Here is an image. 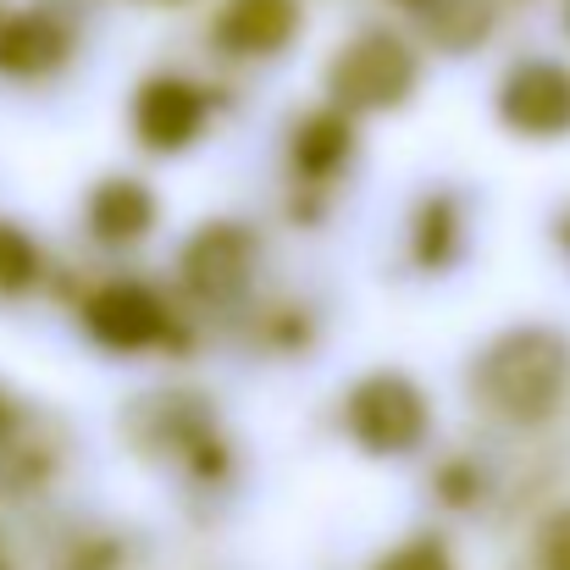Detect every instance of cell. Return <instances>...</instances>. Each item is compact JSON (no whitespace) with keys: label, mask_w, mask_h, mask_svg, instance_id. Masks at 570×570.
Masks as SVG:
<instances>
[{"label":"cell","mask_w":570,"mask_h":570,"mask_svg":"<svg viewBox=\"0 0 570 570\" xmlns=\"http://www.w3.org/2000/svg\"><path fill=\"white\" fill-rule=\"evenodd\" d=\"M432 56H476L499 33V0H387Z\"/></svg>","instance_id":"cell-14"},{"label":"cell","mask_w":570,"mask_h":570,"mask_svg":"<svg viewBox=\"0 0 570 570\" xmlns=\"http://www.w3.org/2000/svg\"><path fill=\"white\" fill-rule=\"evenodd\" d=\"M554 249H560V255L570 261V205L560 210V216H554Z\"/></svg>","instance_id":"cell-21"},{"label":"cell","mask_w":570,"mask_h":570,"mask_svg":"<svg viewBox=\"0 0 570 570\" xmlns=\"http://www.w3.org/2000/svg\"><path fill=\"white\" fill-rule=\"evenodd\" d=\"M560 28H566V33H570V0H566V6H560Z\"/></svg>","instance_id":"cell-23"},{"label":"cell","mask_w":570,"mask_h":570,"mask_svg":"<svg viewBox=\"0 0 570 570\" xmlns=\"http://www.w3.org/2000/svg\"><path fill=\"white\" fill-rule=\"evenodd\" d=\"M22 421H28V415H22V399L0 387V454H6V449L17 443V432H22Z\"/></svg>","instance_id":"cell-20"},{"label":"cell","mask_w":570,"mask_h":570,"mask_svg":"<svg viewBox=\"0 0 570 570\" xmlns=\"http://www.w3.org/2000/svg\"><path fill=\"white\" fill-rule=\"evenodd\" d=\"M361 161V122L344 117L338 106L316 100L305 106L288 134H283V167H288V194H294V216L316 222L327 194L338 189Z\"/></svg>","instance_id":"cell-8"},{"label":"cell","mask_w":570,"mask_h":570,"mask_svg":"<svg viewBox=\"0 0 570 570\" xmlns=\"http://www.w3.org/2000/svg\"><path fill=\"white\" fill-rule=\"evenodd\" d=\"M532 566L538 570H570V499L554 504L532 538Z\"/></svg>","instance_id":"cell-19"},{"label":"cell","mask_w":570,"mask_h":570,"mask_svg":"<svg viewBox=\"0 0 570 570\" xmlns=\"http://www.w3.org/2000/svg\"><path fill=\"white\" fill-rule=\"evenodd\" d=\"M471 255V199L454 184H426L404 210V261L421 277H449Z\"/></svg>","instance_id":"cell-12"},{"label":"cell","mask_w":570,"mask_h":570,"mask_svg":"<svg viewBox=\"0 0 570 570\" xmlns=\"http://www.w3.org/2000/svg\"><path fill=\"white\" fill-rule=\"evenodd\" d=\"M372 570H460V560L438 532H404L372 560Z\"/></svg>","instance_id":"cell-18"},{"label":"cell","mask_w":570,"mask_h":570,"mask_svg":"<svg viewBox=\"0 0 570 570\" xmlns=\"http://www.w3.org/2000/svg\"><path fill=\"white\" fill-rule=\"evenodd\" d=\"M438 410L421 377L404 366H372L338 393V432L366 460H410L432 443Z\"/></svg>","instance_id":"cell-5"},{"label":"cell","mask_w":570,"mask_h":570,"mask_svg":"<svg viewBox=\"0 0 570 570\" xmlns=\"http://www.w3.org/2000/svg\"><path fill=\"white\" fill-rule=\"evenodd\" d=\"M72 322L89 338V350L111 361H184L194 350V316L184 311V299L139 272L89 277L72 299Z\"/></svg>","instance_id":"cell-2"},{"label":"cell","mask_w":570,"mask_h":570,"mask_svg":"<svg viewBox=\"0 0 570 570\" xmlns=\"http://www.w3.org/2000/svg\"><path fill=\"white\" fill-rule=\"evenodd\" d=\"M421 45L387 22H366L350 39L333 45V56L322 61V100L338 106L344 117L366 122V117H393L421 95Z\"/></svg>","instance_id":"cell-4"},{"label":"cell","mask_w":570,"mask_h":570,"mask_svg":"<svg viewBox=\"0 0 570 570\" xmlns=\"http://www.w3.org/2000/svg\"><path fill=\"white\" fill-rule=\"evenodd\" d=\"M0 570H6V560H0Z\"/></svg>","instance_id":"cell-25"},{"label":"cell","mask_w":570,"mask_h":570,"mask_svg":"<svg viewBox=\"0 0 570 570\" xmlns=\"http://www.w3.org/2000/svg\"><path fill=\"white\" fill-rule=\"evenodd\" d=\"M45 277H50L45 244L22 222L0 216V299H28L33 288H45Z\"/></svg>","instance_id":"cell-15"},{"label":"cell","mask_w":570,"mask_h":570,"mask_svg":"<svg viewBox=\"0 0 570 570\" xmlns=\"http://www.w3.org/2000/svg\"><path fill=\"white\" fill-rule=\"evenodd\" d=\"M471 404L515 432L554 426L570 410V333L554 322L499 327L465 366Z\"/></svg>","instance_id":"cell-1"},{"label":"cell","mask_w":570,"mask_h":570,"mask_svg":"<svg viewBox=\"0 0 570 570\" xmlns=\"http://www.w3.org/2000/svg\"><path fill=\"white\" fill-rule=\"evenodd\" d=\"M72 61H78V22L61 6L28 0V6L0 11V78L6 83H50Z\"/></svg>","instance_id":"cell-10"},{"label":"cell","mask_w":570,"mask_h":570,"mask_svg":"<svg viewBox=\"0 0 570 570\" xmlns=\"http://www.w3.org/2000/svg\"><path fill=\"white\" fill-rule=\"evenodd\" d=\"M6 6H11V0H0V11H6Z\"/></svg>","instance_id":"cell-24"},{"label":"cell","mask_w":570,"mask_h":570,"mask_svg":"<svg viewBox=\"0 0 570 570\" xmlns=\"http://www.w3.org/2000/svg\"><path fill=\"white\" fill-rule=\"evenodd\" d=\"M128 443L156 460L161 471H173L178 482H189L199 493L227 488L233 482V438L216 415V399L194 393V387H161V393H139L122 415Z\"/></svg>","instance_id":"cell-3"},{"label":"cell","mask_w":570,"mask_h":570,"mask_svg":"<svg viewBox=\"0 0 570 570\" xmlns=\"http://www.w3.org/2000/svg\"><path fill=\"white\" fill-rule=\"evenodd\" d=\"M139 6H189V0H139Z\"/></svg>","instance_id":"cell-22"},{"label":"cell","mask_w":570,"mask_h":570,"mask_svg":"<svg viewBox=\"0 0 570 570\" xmlns=\"http://www.w3.org/2000/svg\"><path fill=\"white\" fill-rule=\"evenodd\" d=\"M493 122L521 145H566L570 139V61L527 50L504 61L493 83Z\"/></svg>","instance_id":"cell-9"},{"label":"cell","mask_w":570,"mask_h":570,"mask_svg":"<svg viewBox=\"0 0 570 570\" xmlns=\"http://www.w3.org/2000/svg\"><path fill=\"white\" fill-rule=\"evenodd\" d=\"M432 499L454 515H471L488 499V471L476 465V454H449L432 465Z\"/></svg>","instance_id":"cell-16"},{"label":"cell","mask_w":570,"mask_h":570,"mask_svg":"<svg viewBox=\"0 0 570 570\" xmlns=\"http://www.w3.org/2000/svg\"><path fill=\"white\" fill-rule=\"evenodd\" d=\"M210 128H216V89L184 67H156L128 95V134L156 161H178L199 150Z\"/></svg>","instance_id":"cell-7"},{"label":"cell","mask_w":570,"mask_h":570,"mask_svg":"<svg viewBox=\"0 0 570 570\" xmlns=\"http://www.w3.org/2000/svg\"><path fill=\"white\" fill-rule=\"evenodd\" d=\"M305 33V0H222L210 11V50L238 67H266L288 56Z\"/></svg>","instance_id":"cell-11"},{"label":"cell","mask_w":570,"mask_h":570,"mask_svg":"<svg viewBox=\"0 0 570 570\" xmlns=\"http://www.w3.org/2000/svg\"><path fill=\"white\" fill-rule=\"evenodd\" d=\"M261 261H266V244H261L255 222H244V216H205L189 238L178 244L173 288H178L184 311L233 316V311L249 305Z\"/></svg>","instance_id":"cell-6"},{"label":"cell","mask_w":570,"mask_h":570,"mask_svg":"<svg viewBox=\"0 0 570 570\" xmlns=\"http://www.w3.org/2000/svg\"><path fill=\"white\" fill-rule=\"evenodd\" d=\"M261 316V344L272 355H299L316 344V311L311 305H272V311H255Z\"/></svg>","instance_id":"cell-17"},{"label":"cell","mask_w":570,"mask_h":570,"mask_svg":"<svg viewBox=\"0 0 570 570\" xmlns=\"http://www.w3.org/2000/svg\"><path fill=\"white\" fill-rule=\"evenodd\" d=\"M78 216H83V233H89L95 249L128 255V249H139V244L156 238V227H161V194L139 173H106V178L89 184Z\"/></svg>","instance_id":"cell-13"}]
</instances>
